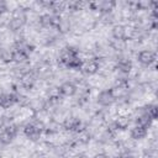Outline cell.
I'll return each mask as SVG.
<instances>
[{
    "mask_svg": "<svg viewBox=\"0 0 158 158\" xmlns=\"http://www.w3.org/2000/svg\"><path fill=\"white\" fill-rule=\"evenodd\" d=\"M93 158H110V156L109 154H106V153H98V154H95Z\"/></svg>",
    "mask_w": 158,
    "mask_h": 158,
    "instance_id": "cell-22",
    "label": "cell"
},
{
    "mask_svg": "<svg viewBox=\"0 0 158 158\" xmlns=\"http://www.w3.org/2000/svg\"><path fill=\"white\" fill-rule=\"evenodd\" d=\"M115 5H116L115 1H98V2H91L90 4V6L93 7V10H98L102 15L110 14L112 11V9L115 7Z\"/></svg>",
    "mask_w": 158,
    "mask_h": 158,
    "instance_id": "cell-14",
    "label": "cell"
},
{
    "mask_svg": "<svg viewBox=\"0 0 158 158\" xmlns=\"http://www.w3.org/2000/svg\"><path fill=\"white\" fill-rule=\"evenodd\" d=\"M116 158H136L133 154H131V153H121V154H118Z\"/></svg>",
    "mask_w": 158,
    "mask_h": 158,
    "instance_id": "cell-20",
    "label": "cell"
},
{
    "mask_svg": "<svg viewBox=\"0 0 158 158\" xmlns=\"http://www.w3.org/2000/svg\"><path fill=\"white\" fill-rule=\"evenodd\" d=\"M96 100H98V104L100 106H102V107H109V106H111L116 101V99H115L111 89H104V90H101L98 94Z\"/></svg>",
    "mask_w": 158,
    "mask_h": 158,
    "instance_id": "cell-7",
    "label": "cell"
},
{
    "mask_svg": "<svg viewBox=\"0 0 158 158\" xmlns=\"http://www.w3.org/2000/svg\"><path fill=\"white\" fill-rule=\"evenodd\" d=\"M26 23V14L23 10H17L14 12L12 17L9 21V28L11 31H19Z\"/></svg>",
    "mask_w": 158,
    "mask_h": 158,
    "instance_id": "cell-4",
    "label": "cell"
},
{
    "mask_svg": "<svg viewBox=\"0 0 158 158\" xmlns=\"http://www.w3.org/2000/svg\"><path fill=\"white\" fill-rule=\"evenodd\" d=\"M147 135H148V128H147V127H143V126L135 125V126L130 130V137H131L132 139H135V141L143 139Z\"/></svg>",
    "mask_w": 158,
    "mask_h": 158,
    "instance_id": "cell-15",
    "label": "cell"
},
{
    "mask_svg": "<svg viewBox=\"0 0 158 158\" xmlns=\"http://www.w3.org/2000/svg\"><path fill=\"white\" fill-rule=\"evenodd\" d=\"M62 21V17L59 15H54V14H43L40 16V23L42 27L46 28H58L59 23Z\"/></svg>",
    "mask_w": 158,
    "mask_h": 158,
    "instance_id": "cell-3",
    "label": "cell"
},
{
    "mask_svg": "<svg viewBox=\"0 0 158 158\" xmlns=\"http://www.w3.org/2000/svg\"><path fill=\"white\" fill-rule=\"evenodd\" d=\"M79 56V51L75 48V47H73V46H67V47H64L63 49H62V52H60V54H59V63H60V65H65L70 59H73L74 57H78Z\"/></svg>",
    "mask_w": 158,
    "mask_h": 158,
    "instance_id": "cell-8",
    "label": "cell"
},
{
    "mask_svg": "<svg viewBox=\"0 0 158 158\" xmlns=\"http://www.w3.org/2000/svg\"><path fill=\"white\" fill-rule=\"evenodd\" d=\"M111 35L115 41H125L127 37V30L123 25H115L111 30Z\"/></svg>",
    "mask_w": 158,
    "mask_h": 158,
    "instance_id": "cell-16",
    "label": "cell"
},
{
    "mask_svg": "<svg viewBox=\"0 0 158 158\" xmlns=\"http://www.w3.org/2000/svg\"><path fill=\"white\" fill-rule=\"evenodd\" d=\"M152 122H153V120H152L146 112H143V111H141V110H139V115L136 116V118H135V123H136V125L143 126V127H147V128L151 127Z\"/></svg>",
    "mask_w": 158,
    "mask_h": 158,
    "instance_id": "cell-17",
    "label": "cell"
},
{
    "mask_svg": "<svg viewBox=\"0 0 158 158\" xmlns=\"http://www.w3.org/2000/svg\"><path fill=\"white\" fill-rule=\"evenodd\" d=\"M44 132V125L40 120H32L23 126V135L32 142H37Z\"/></svg>",
    "mask_w": 158,
    "mask_h": 158,
    "instance_id": "cell-1",
    "label": "cell"
},
{
    "mask_svg": "<svg viewBox=\"0 0 158 158\" xmlns=\"http://www.w3.org/2000/svg\"><path fill=\"white\" fill-rule=\"evenodd\" d=\"M99 69H100V63H99V60L93 58V59H89V60L84 62L80 70H81L85 75H94V74H96V73L99 72Z\"/></svg>",
    "mask_w": 158,
    "mask_h": 158,
    "instance_id": "cell-13",
    "label": "cell"
},
{
    "mask_svg": "<svg viewBox=\"0 0 158 158\" xmlns=\"http://www.w3.org/2000/svg\"><path fill=\"white\" fill-rule=\"evenodd\" d=\"M58 91H59L60 96H73L78 91V86L74 81L67 80L58 86Z\"/></svg>",
    "mask_w": 158,
    "mask_h": 158,
    "instance_id": "cell-12",
    "label": "cell"
},
{
    "mask_svg": "<svg viewBox=\"0 0 158 158\" xmlns=\"http://www.w3.org/2000/svg\"><path fill=\"white\" fill-rule=\"evenodd\" d=\"M21 94L19 93H2L0 94V107L9 109L20 102Z\"/></svg>",
    "mask_w": 158,
    "mask_h": 158,
    "instance_id": "cell-6",
    "label": "cell"
},
{
    "mask_svg": "<svg viewBox=\"0 0 158 158\" xmlns=\"http://www.w3.org/2000/svg\"><path fill=\"white\" fill-rule=\"evenodd\" d=\"M11 52H12V62H15L17 64H23L28 60V57H30L28 54L20 52V51H15V49H12Z\"/></svg>",
    "mask_w": 158,
    "mask_h": 158,
    "instance_id": "cell-18",
    "label": "cell"
},
{
    "mask_svg": "<svg viewBox=\"0 0 158 158\" xmlns=\"http://www.w3.org/2000/svg\"><path fill=\"white\" fill-rule=\"evenodd\" d=\"M62 127L64 130H67L69 132H74V133H80L81 131H84L81 120L78 118V117H74V116L64 118V121L62 123Z\"/></svg>",
    "mask_w": 158,
    "mask_h": 158,
    "instance_id": "cell-5",
    "label": "cell"
},
{
    "mask_svg": "<svg viewBox=\"0 0 158 158\" xmlns=\"http://www.w3.org/2000/svg\"><path fill=\"white\" fill-rule=\"evenodd\" d=\"M141 111L146 112L153 121L157 118V105L156 104H147L143 107H141Z\"/></svg>",
    "mask_w": 158,
    "mask_h": 158,
    "instance_id": "cell-19",
    "label": "cell"
},
{
    "mask_svg": "<svg viewBox=\"0 0 158 158\" xmlns=\"http://www.w3.org/2000/svg\"><path fill=\"white\" fill-rule=\"evenodd\" d=\"M7 10V5L4 1H0V14H4Z\"/></svg>",
    "mask_w": 158,
    "mask_h": 158,
    "instance_id": "cell-21",
    "label": "cell"
},
{
    "mask_svg": "<svg viewBox=\"0 0 158 158\" xmlns=\"http://www.w3.org/2000/svg\"><path fill=\"white\" fill-rule=\"evenodd\" d=\"M36 80H37L36 73L32 72V70H28V72H26L23 75L20 77V85H21L23 89L30 90V89H32L33 85L36 84Z\"/></svg>",
    "mask_w": 158,
    "mask_h": 158,
    "instance_id": "cell-11",
    "label": "cell"
},
{
    "mask_svg": "<svg viewBox=\"0 0 158 158\" xmlns=\"http://www.w3.org/2000/svg\"><path fill=\"white\" fill-rule=\"evenodd\" d=\"M137 60L146 67H149L156 63V53L151 49H142L137 54Z\"/></svg>",
    "mask_w": 158,
    "mask_h": 158,
    "instance_id": "cell-9",
    "label": "cell"
},
{
    "mask_svg": "<svg viewBox=\"0 0 158 158\" xmlns=\"http://www.w3.org/2000/svg\"><path fill=\"white\" fill-rule=\"evenodd\" d=\"M132 67H133L132 60L127 57H120L115 63V69L123 75H127L132 70Z\"/></svg>",
    "mask_w": 158,
    "mask_h": 158,
    "instance_id": "cell-10",
    "label": "cell"
},
{
    "mask_svg": "<svg viewBox=\"0 0 158 158\" xmlns=\"http://www.w3.org/2000/svg\"><path fill=\"white\" fill-rule=\"evenodd\" d=\"M19 133V125L11 122L4 127H1L0 130V144L1 146H7L10 144L14 138L17 136Z\"/></svg>",
    "mask_w": 158,
    "mask_h": 158,
    "instance_id": "cell-2",
    "label": "cell"
}]
</instances>
